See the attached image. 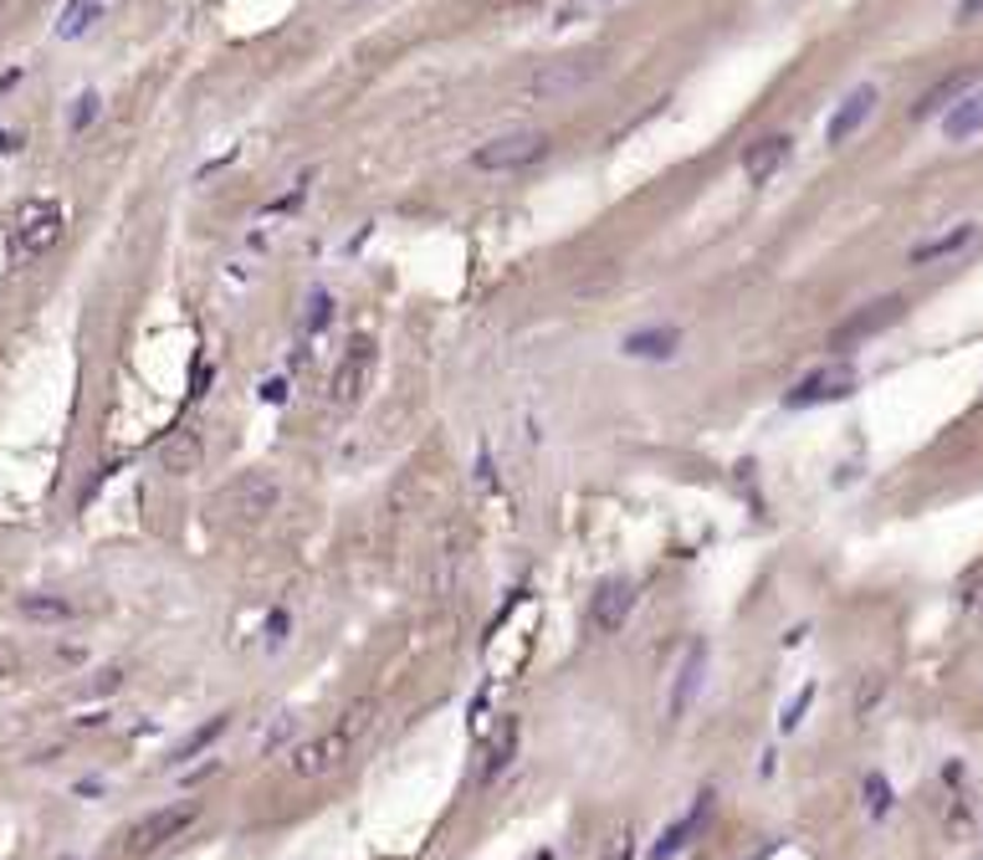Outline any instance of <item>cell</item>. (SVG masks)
Returning a JSON list of instances; mask_svg holds the SVG:
<instances>
[{"mask_svg":"<svg viewBox=\"0 0 983 860\" xmlns=\"http://www.w3.org/2000/svg\"><path fill=\"white\" fill-rule=\"evenodd\" d=\"M850 389H855V370H850V364H825V370L805 374V379L784 395V405H789V410H809V405L846 400Z\"/></svg>","mask_w":983,"mask_h":860,"instance_id":"cell-8","label":"cell"},{"mask_svg":"<svg viewBox=\"0 0 983 860\" xmlns=\"http://www.w3.org/2000/svg\"><path fill=\"white\" fill-rule=\"evenodd\" d=\"M881 692H886V682H881L876 671H871V676H865V686H861V692H855V713H861V717L871 713V707H876V697H881Z\"/></svg>","mask_w":983,"mask_h":860,"instance_id":"cell-28","label":"cell"},{"mask_svg":"<svg viewBox=\"0 0 983 860\" xmlns=\"http://www.w3.org/2000/svg\"><path fill=\"white\" fill-rule=\"evenodd\" d=\"M595 860H636V825H610Z\"/></svg>","mask_w":983,"mask_h":860,"instance_id":"cell-21","label":"cell"},{"mask_svg":"<svg viewBox=\"0 0 983 860\" xmlns=\"http://www.w3.org/2000/svg\"><path fill=\"white\" fill-rule=\"evenodd\" d=\"M942 134L953 139V144H963V139H973V134H983V88L958 92V103L942 108Z\"/></svg>","mask_w":983,"mask_h":860,"instance_id":"cell-15","label":"cell"},{"mask_svg":"<svg viewBox=\"0 0 983 860\" xmlns=\"http://www.w3.org/2000/svg\"><path fill=\"white\" fill-rule=\"evenodd\" d=\"M983 15V0H958V21L969 26V21H979Z\"/></svg>","mask_w":983,"mask_h":860,"instance_id":"cell-31","label":"cell"},{"mask_svg":"<svg viewBox=\"0 0 983 860\" xmlns=\"http://www.w3.org/2000/svg\"><path fill=\"white\" fill-rule=\"evenodd\" d=\"M267 640H272V646L287 640V615H283V609H272V615H267Z\"/></svg>","mask_w":983,"mask_h":860,"instance_id":"cell-30","label":"cell"},{"mask_svg":"<svg viewBox=\"0 0 983 860\" xmlns=\"http://www.w3.org/2000/svg\"><path fill=\"white\" fill-rule=\"evenodd\" d=\"M902 318V297H886V302H871L865 312H855L846 328H835V349H850L855 339H871L876 328H886V323H896Z\"/></svg>","mask_w":983,"mask_h":860,"instance_id":"cell-16","label":"cell"},{"mask_svg":"<svg viewBox=\"0 0 983 860\" xmlns=\"http://www.w3.org/2000/svg\"><path fill=\"white\" fill-rule=\"evenodd\" d=\"M512 748H518V723H502L497 742L487 748V769H482V779H497V773H502V763L512 758Z\"/></svg>","mask_w":983,"mask_h":860,"instance_id":"cell-22","label":"cell"},{"mask_svg":"<svg viewBox=\"0 0 983 860\" xmlns=\"http://www.w3.org/2000/svg\"><path fill=\"white\" fill-rule=\"evenodd\" d=\"M21 615H26V620H67L73 605H67L62 594H21Z\"/></svg>","mask_w":983,"mask_h":860,"instance_id":"cell-20","label":"cell"},{"mask_svg":"<svg viewBox=\"0 0 983 860\" xmlns=\"http://www.w3.org/2000/svg\"><path fill=\"white\" fill-rule=\"evenodd\" d=\"M15 671V651H11V640H0V676H11Z\"/></svg>","mask_w":983,"mask_h":860,"instance_id":"cell-33","label":"cell"},{"mask_svg":"<svg viewBox=\"0 0 983 860\" xmlns=\"http://www.w3.org/2000/svg\"><path fill=\"white\" fill-rule=\"evenodd\" d=\"M630 605H636V584L630 578H605L595 589V605H589V620H595L599 636H615L626 625Z\"/></svg>","mask_w":983,"mask_h":860,"instance_id":"cell-9","label":"cell"},{"mask_svg":"<svg viewBox=\"0 0 983 860\" xmlns=\"http://www.w3.org/2000/svg\"><path fill=\"white\" fill-rule=\"evenodd\" d=\"M789 154H794V139L789 134H769V139H759V144H748V154H743V175L753 179V185H769V179L789 164Z\"/></svg>","mask_w":983,"mask_h":860,"instance_id":"cell-14","label":"cell"},{"mask_svg":"<svg viewBox=\"0 0 983 860\" xmlns=\"http://www.w3.org/2000/svg\"><path fill=\"white\" fill-rule=\"evenodd\" d=\"M676 349H682V333H676V328H641V333L626 339L630 359H676Z\"/></svg>","mask_w":983,"mask_h":860,"instance_id":"cell-18","label":"cell"},{"mask_svg":"<svg viewBox=\"0 0 983 860\" xmlns=\"http://www.w3.org/2000/svg\"><path fill=\"white\" fill-rule=\"evenodd\" d=\"M865 809H871L876 819L892 809V784H886L881 773H865Z\"/></svg>","mask_w":983,"mask_h":860,"instance_id":"cell-24","label":"cell"},{"mask_svg":"<svg viewBox=\"0 0 983 860\" xmlns=\"http://www.w3.org/2000/svg\"><path fill=\"white\" fill-rule=\"evenodd\" d=\"M595 73H599V57H595V52H579V57H559V62H549V67H538V73L528 77V98H538V103H559V98H568V92H579Z\"/></svg>","mask_w":983,"mask_h":860,"instance_id":"cell-5","label":"cell"},{"mask_svg":"<svg viewBox=\"0 0 983 860\" xmlns=\"http://www.w3.org/2000/svg\"><path fill=\"white\" fill-rule=\"evenodd\" d=\"M195 815H200V804H164V809H150V815L129 830V856H154V850L169 846L175 835L190 830Z\"/></svg>","mask_w":983,"mask_h":860,"instance_id":"cell-6","label":"cell"},{"mask_svg":"<svg viewBox=\"0 0 983 860\" xmlns=\"http://www.w3.org/2000/svg\"><path fill=\"white\" fill-rule=\"evenodd\" d=\"M262 400L283 405V400H287V385H283V379H267V385H262Z\"/></svg>","mask_w":983,"mask_h":860,"instance_id":"cell-32","label":"cell"},{"mask_svg":"<svg viewBox=\"0 0 983 860\" xmlns=\"http://www.w3.org/2000/svg\"><path fill=\"white\" fill-rule=\"evenodd\" d=\"M702 676H707V640H692L686 646V661L676 671V692H671V717H682L692 707V697L702 692Z\"/></svg>","mask_w":983,"mask_h":860,"instance_id":"cell-17","label":"cell"},{"mask_svg":"<svg viewBox=\"0 0 983 860\" xmlns=\"http://www.w3.org/2000/svg\"><path fill=\"white\" fill-rule=\"evenodd\" d=\"M277 497H283V487H277V476L272 472H241L231 487L216 492V512H221V518L256 522L277 507Z\"/></svg>","mask_w":983,"mask_h":860,"instance_id":"cell-4","label":"cell"},{"mask_svg":"<svg viewBox=\"0 0 983 860\" xmlns=\"http://www.w3.org/2000/svg\"><path fill=\"white\" fill-rule=\"evenodd\" d=\"M809 702H815V686H805V692H799V697L784 707V723H778V727H784V732H794V727H799V717L809 713Z\"/></svg>","mask_w":983,"mask_h":860,"instance_id":"cell-27","label":"cell"},{"mask_svg":"<svg viewBox=\"0 0 983 860\" xmlns=\"http://www.w3.org/2000/svg\"><path fill=\"white\" fill-rule=\"evenodd\" d=\"M98 108H103V98H98V92H77V103H73V134H82V129H88L92 119H98Z\"/></svg>","mask_w":983,"mask_h":860,"instance_id":"cell-25","label":"cell"},{"mask_svg":"<svg viewBox=\"0 0 983 860\" xmlns=\"http://www.w3.org/2000/svg\"><path fill=\"white\" fill-rule=\"evenodd\" d=\"M369 385H374V339H354L349 354L339 359V370H333V405L354 410V405H364Z\"/></svg>","mask_w":983,"mask_h":860,"instance_id":"cell-7","label":"cell"},{"mask_svg":"<svg viewBox=\"0 0 983 860\" xmlns=\"http://www.w3.org/2000/svg\"><path fill=\"white\" fill-rule=\"evenodd\" d=\"M369 727V707H354V713H343L339 727H328V732H318V738H308L292 753V773L298 779H323V773H333L349 758V748H354V738Z\"/></svg>","mask_w":983,"mask_h":860,"instance_id":"cell-1","label":"cell"},{"mask_svg":"<svg viewBox=\"0 0 983 860\" xmlns=\"http://www.w3.org/2000/svg\"><path fill=\"white\" fill-rule=\"evenodd\" d=\"M713 800H717L713 789H702L697 804H692V809H686V815L676 819V825H666V830H661V840L651 846V860H671L676 850L692 846V835H697L702 825H707V815H713Z\"/></svg>","mask_w":983,"mask_h":860,"instance_id":"cell-10","label":"cell"},{"mask_svg":"<svg viewBox=\"0 0 983 860\" xmlns=\"http://www.w3.org/2000/svg\"><path fill=\"white\" fill-rule=\"evenodd\" d=\"M973 236H979V225H973V221H958V225H948V231H938V236L917 241L907 262H912V267H932V262H948V256L969 252Z\"/></svg>","mask_w":983,"mask_h":860,"instance_id":"cell-13","label":"cell"},{"mask_svg":"<svg viewBox=\"0 0 983 860\" xmlns=\"http://www.w3.org/2000/svg\"><path fill=\"white\" fill-rule=\"evenodd\" d=\"M98 21H103V0H67L57 15V36L62 42H77V36H88Z\"/></svg>","mask_w":983,"mask_h":860,"instance_id":"cell-19","label":"cell"},{"mask_svg":"<svg viewBox=\"0 0 983 860\" xmlns=\"http://www.w3.org/2000/svg\"><path fill=\"white\" fill-rule=\"evenodd\" d=\"M221 732H225V717H210V723H206V727H200V732H195V738H190V742H185V748H179V753H175V758H195V753H200V748H210V742L221 738Z\"/></svg>","mask_w":983,"mask_h":860,"instance_id":"cell-26","label":"cell"},{"mask_svg":"<svg viewBox=\"0 0 983 860\" xmlns=\"http://www.w3.org/2000/svg\"><path fill=\"white\" fill-rule=\"evenodd\" d=\"M328 318H333V297H328V293H313V318H308V328L318 333V328H323Z\"/></svg>","mask_w":983,"mask_h":860,"instance_id":"cell-29","label":"cell"},{"mask_svg":"<svg viewBox=\"0 0 983 860\" xmlns=\"http://www.w3.org/2000/svg\"><path fill=\"white\" fill-rule=\"evenodd\" d=\"M62 231H67V216H62L57 200H26L11 221V252L21 262H36V256H46L57 246Z\"/></svg>","mask_w":983,"mask_h":860,"instance_id":"cell-2","label":"cell"},{"mask_svg":"<svg viewBox=\"0 0 983 860\" xmlns=\"http://www.w3.org/2000/svg\"><path fill=\"white\" fill-rule=\"evenodd\" d=\"M876 98H881V92L871 88V82H861V88L850 92L846 103L835 108V119L825 123V139H830V144H846L850 134H861V129H865V119L876 113Z\"/></svg>","mask_w":983,"mask_h":860,"instance_id":"cell-12","label":"cell"},{"mask_svg":"<svg viewBox=\"0 0 983 860\" xmlns=\"http://www.w3.org/2000/svg\"><path fill=\"white\" fill-rule=\"evenodd\" d=\"M200 461H206V441H200V430H195V426H179V430H169V435L159 441V466L169 476L200 472Z\"/></svg>","mask_w":983,"mask_h":860,"instance_id":"cell-11","label":"cell"},{"mask_svg":"<svg viewBox=\"0 0 983 860\" xmlns=\"http://www.w3.org/2000/svg\"><path fill=\"white\" fill-rule=\"evenodd\" d=\"M963 88H969V77H948L942 88H932L923 103L912 108V119H932V113H938V108H948V98H953V92H963Z\"/></svg>","mask_w":983,"mask_h":860,"instance_id":"cell-23","label":"cell"},{"mask_svg":"<svg viewBox=\"0 0 983 860\" xmlns=\"http://www.w3.org/2000/svg\"><path fill=\"white\" fill-rule=\"evenodd\" d=\"M549 154V134L543 129H512V134H497L472 154V169L482 175H512V169H528Z\"/></svg>","mask_w":983,"mask_h":860,"instance_id":"cell-3","label":"cell"}]
</instances>
